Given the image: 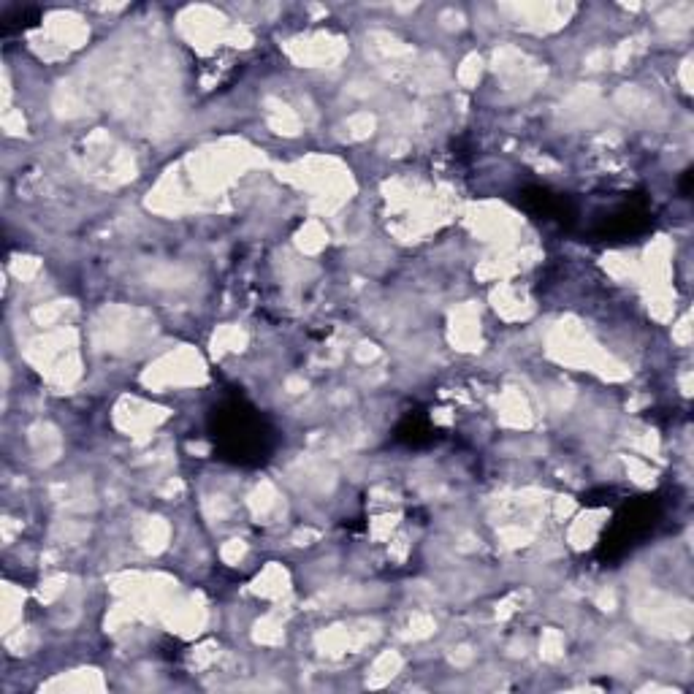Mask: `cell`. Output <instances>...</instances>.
Listing matches in <instances>:
<instances>
[{
	"label": "cell",
	"instance_id": "cell-2",
	"mask_svg": "<svg viewBox=\"0 0 694 694\" xmlns=\"http://www.w3.org/2000/svg\"><path fill=\"white\" fill-rule=\"evenodd\" d=\"M662 510H659L657 499H638L621 510L616 521L610 524L608 535L600 545V556L605 559H619L627 551H632L640 540L651 535V529L657 526Z\"/></svg>",
	"mask_w": 694,
	"mask_h": 694
},
{
	"label": "cell",
	"instance_id": "cell-3",
	"mask_svg": "<svg viewBox=\"0 0 694 694\" xmlns=\"http://www.w3.org/2000/svg\"><path fill=\"white\" fill-rule=\"evenodd\" d=\"M651 223V215L648 209L635 207V204H624V207L613 209L608 217H605V228L602 234L613 236V239H629V236L643 234Z\"/></svg>",
	"mask_w": 694,
	"mask_h": 694
},
{
	"label": "cell",
	"instance_id": "cell-1",
	"mask_svg": "<svg viewBox=\"0 0 694 694\" xmlns=\"http://www.w3.org/2000/svg\"><path fill=\"white\" fill-rule=\"evenodd\" d=\"M209 432L220 451V459L234 461V464H244V467L261 464L272 453V426L263 421L255 407L242 399L220 404L212 413Z\"/></svg>",
	"mask_w": 694,
	"mask_h": 694
},
{
	"label": "cell",
	"instance_id": "cell-5",
	"mask_svg": "<svg viewBox=\"0 0 694 694\" xmlns=\"http://www.w3.org/2000/svg\"><path fill=\"white\" fill-rule=\"evenodd\" d=\"M423 434H432L429 423L418 421V418H413V415H410V418H407V421L399 426V434H396V437H399V440H404V442H410V445H418Z\"/></svg>",
	"mask_w": 694,
	"mask_h": 694
},
{
	"label": "cell",
	"instance_id": "cell-4",
	"mask_svg": "<svg viewBox=\"0 0 694 694\" xmlns=\"http://www.w3.org/2000/svg\"><path fill=\"white\" fill-rule=\"evenodd\" d=\"M524 207L532 215L543 217V220H564V215H570L567 201L562 196H554L551 190L545 188L524 190Z\"/></svg>",
	"mask_w": 694,
	"mask_h": 694
}]
</instances>
